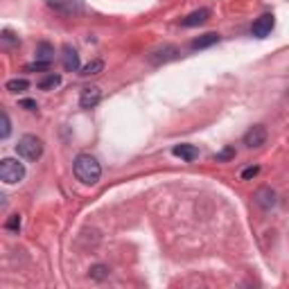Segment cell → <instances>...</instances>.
<instances>
[{
    "mask_svg": "<svg viewBox=\"0 0 289 289\" xmlns=\"http://www.w3.org/2000/svg\"><path fill=\"white\" fill-rule=\"evenodd\" d=\"M208 18H210V12H208V9H197V12H192L190 16H185L181 25L183 27H197V25H201V23H206Z\"/></svg>",
    "mask_w": 289,
    "mask_h": 289,
    "instance_id": "7c38bea8",
    "label": "cell"
},
{
    "mask_svg": "<svg viewBox=\"0 0 289 289\" xmlns=\"http://www.w3.org/2000/svg\"><path fill=\"white\" fill-rule=\"evenodd\" d=\"M273 25H276V18H273V14H262V16L253 23V27H251V34H253L255 39H264V36L271 34Z\"/></svg>",
    "mask_w": 289,
    "mask_h": 289,
    "instance_id": "277c9868",
    "label": "cell"
},
{
    "mask_svg": "<svg viewBox=\"0 0 289 289\" xmlns=\"http://www.w3.org/2000/svg\"><path fill=\"white\" fill-rule=\"evenodd\" d=\"M50 7L57 9V12L66 14V16H70L75 12H82V0H50Z\"/></svg>",
    "mask_w": 289,
    "mask_h": 289,
    "instance_id": "ba28073f",
    "label": "cell"
},
{
    "mask_svg": "<svg viewBox=\"0 0 289 289\" xmlns=\"http://www.w3.org/2000/svg\"><path fill=\"white\" fill-rule=\"evenodd\" d=\"M3 43H5V45H14V43H18V39H16V36H14L9 30H5V32H3Z\"/></svg>",
    "mask_w": 289,
    "mask_h": 289,
    "instance_id": "d4e9b609",
    "label": "cell"
},
{
    "mask_svg": "<svg viewBox=\"0 0 289 289\" xmlns=\"http://www.w3.org/2000/svg\"><path fill=\"white\" fill-rule=\"evenodd\" d=\"M16 154L18 156H23L25 161H39L41 154H43V142H41V138L27 133V136H23L21 140H18Z\"/></svg>",
    "mask_w": 289,
    "mask_h": 289,
    "instance_id": "3957f363",
    "label": "cell"
},
{
    "mask_svg": "<svg viewBox=\"0 0 289 289\" xmlns=\"http://www.w3.org/2000/svg\"><path fill=\"white\" fill-rule=\"evenodd\" d=\"M18 106H21V109H25V111H36V109H39L36 100H21V102H18Z\"/></svg>",
    "mask_w": 289,
    "mask_h": 289,
    "instance_id": "cb8c5ba5",
    "label": "cell"
},
{
    "mask_svg": "<svg viewBox=\"0 0 289 289\" xmlns=\"http://www.w3.org/2000/svg\"><path fill=\"white\" fill-rule=\"evenodd\" d=\"M73 170H75V176H77L84 185H95L102 176V165L91 154H79L73 163Z\"/></svg>",
    "mask_w": 289,
    "mask_h": 289,
    "instance_id": "6da1fadb",
    "label": "cell"
},
{
    "mask_svg": "<svg viewBox=\"0 0 289 289\" xmlns=\"http://www.w3.org/2000/svg\"><path fill=\"white\" fill-rule=\"evenodd\" d=\"M179 57V48H174V45H165L163 50H158V52H154L152 57V63H165V61H172V59Z\"/></svg>",
    "mask_w": 289,
    "mask_h": 289,
    "instance_id": "8fae6325",
    "label": "cell"
},
{
    "mask_svg": "<svg viewBox=\"0 0 289 289\" xmlns=\"http://www.w3.org/2000/svg\"><path fill=\"white\" fill-rule=\"evenodd\" d=\"M264 142H267V129H264L262 124H255V127H251L249 131L244 133V144L249 149H258V147H262Z\"/></svg>",
    "mask_w": 289,
    "mask_h": 289,
    "instance_id": "5b68a950",
    "label": "cell"
},
{
    "mask_svg": "<svg viewBox=\"0 0 289 289\" xmlns=\"http://www.w3.org/2000/svg\"><path fill=\"white\" fill-rule=\"evenodd\" d=\"M21 224H23L21 215H12V217L7 219V222H5V228H7V231H14V233H18V231H21Z\"/></svg>",
    "mask_w": 289,
    "mask_h": 289,
    "instance_id": "ffe728a7",
    "label": "cell"
},
{
    "mask_svg": "<svg viewBox=\"0 0 289 289\" xmlns=\"http://www.w3.org/2000/svg\"><path fill=\"white\" fill-rule=\"evenodd\" d=\"M102 100V91L97 86H88L82 91V95H79V106L82 109H95L97 104H100Z\"/></svg>",
    "mask_w": 289,
    "mask_h": 289,
    "instance_id": "8992f818",
    "label": "cell"
},
{
    "mask_svg": "<svg viewBox=\"0 0 289 289\" xmlns=\"http://www.w3.org/2000/svg\"><path fill=\"white\" fill-rule=\"evenodd\" d=\"M0 179L7 185L21 183L25 179V165L18 163L16 158H3V163H0Z\"/></svg>",
    "mask_w": 289,
    "mask_h": 289,
    "instance_id": "7a4b0ae2",
    "label": "cell"
},
{
    "mask_svg": "<svg viewBox=\"0 0 289 289\" xmlns=\"http://www.w3.org/2000/svg\"><path fill=\"white\" fill-rule=\"evenodd\" d=\"M88 273H91L93 280H104V278H109V267H104V264H93V267L88 269Z\"/></svg>",
    "mask_w": 289,
    "mask_h": 289,
    "instance_id": "d6986e66",
    "label": "cell"
},
{
    "mask_svg": "<svg viewBox=\"0 0 289 289\" xmlns=\"http://www.w3.org/2000/svg\"><path fill=\"white\" fill-rule=\"evenodd\" d=\"M50 66H52V63H48V61H34V63H27L25 66V70L27 73H41V70H50Z\"/></svg>",
    "mask_w": 289,
    "mask_h": 289,
    "instance_id": "7402d4cb",
    "label": "cell"
},
{
    "mask_svg": "<svg viewBox=\"0 0 289 289\" xmlns=\"http://www.w3.org/2000/svg\"><path fill=\"white\" fill-rule=\"evenodd\" d=\"M255 203H258L260 208H271L276 206V192H273L271 188H260L258 192H255Z\"/></svg>",
    "mask_w": 289,
    "mask_h": 289,
    "instance_id": "30bf717a",
    "label": "cell"
},
{
    "mask_svg": "<svg viewBox=\"0 0 289 289\" xmlns=\"http://www.w3.org/2000/svg\"><path fill=\"white\" fill-rule=\"evenodd\" d=\"M215 43H219V34L217 32H208V34H203V36H199V39L192 41V50H206Z\"/></svg>",
    "mask_w": 289,
    "mask_h": 289,
    "instance_id": "4fadbf2b",
    "label": "cell"
},
{
    "mask_svg": "<svg viewBox=\"0 0 289 289\" xmlns=\"http://www.w3.org/2000/svg\"><path fill=\"white\" fill-rule=\"evenodd\" d=\"M172 152H174V156L183 158V161H188V163H192V161H197V158H199V147H197V144H190V142L176 144Z\"/></svg>",
    "mask_w": 289,
    "mask_h": 289,
    "instance_id": "9c48e42d",
    "label": "cell"
},
{
    "mask_svg": "<svg viewBox=\"0 0 289 289\" xmlns=\"http://www.w3.org/2000/svg\"><path fill=\"white\" fill-rule=\"evenodd\" d=\"M235 156H237L235 147H233V144H226V147H224L222 152L215 154V161H217V163H228V161H233Z\"/></svg>",
    "mask_w": 289,
    "mask_h": 289,
    "instance_id": "ac0fdd59",
    "label": "cell"
},
{
    "mask_svg": "<svg viewBox=\"0 0 289 289\" xmlns=\"http://www.w3.org/2000/svg\"><path fill=\"white\" fill-rule=\"evenodd\" d=\"M61 61H63V68L68 73H77L79 70V54L73 45H63L61 50Z\"/></svg>",
    "mask_w": 289,
    "mask_h": 289,
    "instance_id": "52a82bcc",
    "label": "cell"
},
{
    "mask_svg": "<svg viewBox=\"0 0 289 289\" xmlns=\"http://www.w3.org/2000/svg\"><path fill=\"white\" fill-rule=\"evenodd\" d=\"M258 174H260V167L258 165H251V167H246V170L242 172V181H251V179H255Z\"/></svg>",
    "mask_w": 289,
    "mask_h": 289,
    "instance_id": "603a6c76",
    "label": "cell"
},
{
    "mask_svg": "<svg viewBox=\"0 0 289 289\" xmlns=\"http://www.w3.org/2000/svg\"><path fill=\"white\" fill-rule=\"evenodd\" d=\"M59 84H61V75L50 73L48 77H43V79L39 82V88H41V91H52V88H57Z\"/></svg>",
    "mask_w": 289,
    "mask_h": 289,
    "instance_id": "2e32d148",
    "label": "cell"
},
{
    "mask_svg": "<svg viewBox=\"0 0 289 289\" xmlns=\"http://www.w3.org/2000/svg\"><path fill=\"white\" fill-rule=\"evenodd\" d=\"M27 88H30L27 79H9V82L5 84V91H9V93H23V91H27Z\"/></svg>",
    "mask_w": 289,
    "mask_h": 289,
    "instance_id": "e0dca14e",
    "label": "cell"
},
{
    "mask_svg": "<svg viewBox=\"0 0 289 289\" xmlns=\"http://www.w3.org/2000/svg\"><path fill=\"white\" fill-rule=\"evenodd\" d=\"M0 122H3V129H0V138H7L9 133H12V122H9V115L3 111V115H0Z\"/></svg>",
    "mask_w": 289,
    "mask_h": 289,
    "instance_id": "44dd1931",
    "label": "cell"
},
{
    "mask_svg": "<svg viewBox=\"0 0 289 289\" xmlns=\"http://www.w3.org/2000/svg\"><path fill=\"white\" fill-rule=\"evenodd\" d=\"M102 70H104V61L102 59H93L91 63H86V66L82 68V77H95V75H100Z\"/></svg>",
    "mask_w": 289,
    "mask_h": 289,
    "instance_id": "9a60e30c",
    "label": "cell"
},
{
    "mask_svg": "<svg viewBox=\"0 0 289 289\" xmlns=\"http://www.w3.org/2000/svg\"><path fill=\"white\" fill-rule=\"evenodd\" d=\"M36 61H48L52 63L54 61V48L50 43H45V41H41L39 45H36Z\"/></svg>",
    "mask_w": 289,
    "mask_h": 289,
    "instance_id": "5bb4252c",
    "label": "cell"
}]
</instances>
